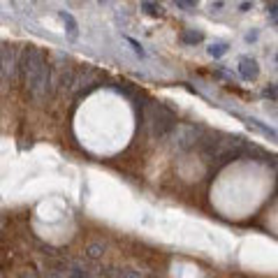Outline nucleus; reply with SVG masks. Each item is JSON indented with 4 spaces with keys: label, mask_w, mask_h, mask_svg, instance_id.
I'll return each mask as SVG.
<instances>
[{
    "label": "nucleus",
    "mask_w": 278,
    "mask_h": 278,
    "mask_svg": "<svg viewBox=\"0 0 278 278\" xmlns=\"http://www.w3.org/2000/svg\"><path fill=\"white\" fill-rule=\"evenodd\" d=\"M21 70V49L19 47H5L0 49V86L12 88Z\"/></svg>",
    "instance_id": "3"
},
{
    "label": "nucleus",
    "mask_w": 278,
    "mask_h": 278,
    "mask_svg": "<svg viewBox=\"0 0 278 278\" xmlns=\"http://www.w3.org/2000/svg\"><path fill=\"white\" fill-rule=\"evenodd\" d=\"M148 121H151V126H153V135L158 137V139L169 137V135H172V130H174V126H176L174 111L167 109V107H165V104H160V102L151 104Z\"/></svg>",
    "instance_id": "4"
},
{
    "label": "nucleus",
    "mask_w": 278,
    "mask_h": 278,
    "mask_svg": "<svg viewBox=\"0 0 278 278\" xmlns=\"http://www.w3.org/2000/svg\"><path fill=\"white\" fill-rule=\"evenodd\" d=\"M269 14H278V3H276V5L269 7Z\"/></svg>",
    "instance_id": "20"
},
{
    "label": "nucleus",
    "mask_w": 278,
    "mask_h": 278,
    "mask_svg": "<svg viewBox=\"0 0 278 278\" xmlns=\"http://www.w3.org/2000/svg\"><path fill=\"white\" fill-rule=\"evenodd\" d=\"M104 248H107L104 244H100V241H93V244H88L86 255L91 257V260H100V257L104 255Z\"/></svg>",
    "instance_id": "11"
},
{
    "label": "nucleus",
    "mask_w": 278,
    "mask_h": 278,
    "mask_svg": "<svg viewBox=\"0 0 278 278\" xmlns=\"http://www.w3.org/2000/svg\"><path fill=\"white\" fill-rule=\"evenodd\" d=\"M204 137V128L195 126V123H181V126H174L172 130V142L179 151H190V148L200 146Z\"/></svg>",
    "instance_id": "5"
},
{
    "label": "nucleus",
    "mask_w": 278,
    "mask_h": 278,
    "mask_svg": "<svg viewBox=\"0 0 278 278\" xmlns=\"http://www.w3.org/2000/svg\"><path fill=\"white\" fill-rule=\"evenodd\" d=\"M204 151V158H218L223 163L227 160H236L241 155H251L253 144H248L244 137L239 135H213V137H202L200 142Z\"/></svg>",
    "instance_id": "2"
},
{
    "label": "nucleus",
    "mask_w": 278,
    "mask_h": 278,
    "mask_svg": "<svg viewBox=\"0 0 278 278\" xmlns=\"http://www.w3.org/2000/svg\"><path fill=\"white\" fill-rule=\"evenodd\" d=\"M49 72L51 65L47 63L39 47H28L21 49V76L26 91L35 100L47 98V86H49Z\"/></svg>",
    "instance_id": "1"
},
{
    "label": "nucleus",
    "mask_w": 278,
    "mask_h": 278,
    "mask_svg": "<svg viewBox=\"0 0 278 278\" xmlns=\"http://www.w3.org/2000/svg\"><path fill=\"white\" fill-rule=\"evenodd\" d=\"M60 19H63V23H65V28H67V35L74 39L76 35H79V26H76L74 17H72L70 12H60Z\"/></svg>",
    "instance_id": "9"
},
{
    "label": "nucleus",
    "mask_w": 278,
    "mask_h": 278,
    "mask_svg": "<svg viewBox=\"0 0 278 278\" xmlns=\"http://www.w3.org/2000/svg\"><path fill=\"white\" fill-rule=\"evenodd\" d=\"M126 42L130 44V47H132V51H135L137 56H144V49H142V44L137 42V39H132V37H128V35H126Z\"/></svg>",
    "instance_id": "14"
},
{
    "label": "nucleus",
    "mask_w": 278,
    "mask_h": 278,
    "mask_svg": "<svg viewBox=\"0 0 278 278\" xmlns=\"http://www.w3.org/2000/svg\"><path fill=\"white\" fill-rule=\"evenodd\" d=\"M248 126H251V128H255V130H260L262 135L271 137V139H278V132L273 130V128H269V126H264V123H260V121H257V118H248Z\"/></svg>",
    "instance_id": "10"
},
{
    "label": "nucleus",
    "mask_w": 278,
    "mask_h": 278,
    "mask_svg": "<svg viewBox=\"0 0 278 278\" xmlns=\"http://www.w3.org/2000/svg\"><path fill=\"white\" fill-rule=\"evenodd\" d=\"M98 79H100V74H98V70H95V67L84 65L82 70L74 72L70 88H72V93H74V95H82V93L91 91V88L98 84Z\"/></svg>",
    "instance_id": "6"
},
{
    "label": "nucleus",
    "mask_w": 278,
    "mask_h": 278,
    "mask_svg": "<svg viewBox=\"0 0 278 278\" xmlns=\"http://www.w3.org/2000/svg\"><path fill=\"white\" fill-rule=\"evenodd\" d=\"M262 95H264V98H269V100H276V98H278V86L264 88V91H262Z\"/></svg>",
    "instance_id": "15"
},
{
    "label": "nucleus",
    "mask_w": 278,
    "mask_h": 278,
    "mask_svg": "<svg viewBox=\"0 0 278 278\" xmlns=\"http://www.w3.org/2000/svg\"><path fill=\"white\" fill-rule=\"evenodd\" d=\"M255 39H257V30H253V33L246 35V42H255Z\"/></svg>",
    "instance_id": "19"
},
{
    "label": "nucleus",
    "mask_w": 278,
    "mask_h": 278,
    "mask_svg": "<svg viewBox=\"0 0 278 278\" xmlns=\"http://www.w3.org/2000/svg\"><path fill=\"white\" fill-rule=\"evenodd\" d=\"M100 3H107V0H100Z\"/></svg>",
    "instance_id": "21"
},
{
    "label": "nucleus",
    "mask_w": 278,
    "mask_h": 278,
    "mask_svg": "<svg viewBox=\"0 0 278 278\" xmlns=\"http://www.w3.org/2000/svg\"><path fill=\"white\" fill-rule=\"evenodd\" d=\"M239 74L244 82H255L257 76H260V65H257V60L251 58V56H241L239 58Z\"/></svg>",
    "instance_id": "7"
},
{
    "label": "nucleus",
    "mask_w": 278,
    "mask_h": 278,
    "mask_svg": "<svg viewBox=\"0 0 278 278\" xmlns=\"http://www.w3.org/2000/svg\"><path fill=\"white\" fill-rule=\"evenodd\" d=\"M174 3H176V7H181V10H195L200 0H174Z\"/></svg>",
    "instance_id": "13"
},
{
    "label": "nucleus",
    "mask_w": 278,
    "mask_h": 278,
    "mask_svg": "<svg viewBox=\"0 0 278 278\" xmlns=\"http://www.w3.org/2000/svg\"><path fill=\"white\" fill-rule=\"evenodd\" d=\"M223 7H225V3H223V0H216V3H211V10H216V12H218V10H223Z\"/></svg>",
    "instance_id": "18"
},
{
    "label": "nucleus",
    "mask_w": 278,
    "mask_h": 278,
    "mask_svg": "<svg viewBox=\"0 0 278 278\" xmlns=\"http://www.w3.org/2000/svg\"><path fill=\"white\" fill-rule=\"evenodd\" d=\"M181 42L188 44V47H195V44L204 42V33L202 30H185V33H181Z\"/></svg>",
    "instance_id": "8"
},
{
    "label": "nucleus",
    "mask_w": 278,
    "mask_h": 278,
    "mask_svg": "<svg viewBox=\"0 0 278 278\" xmlns=\"http://www.w3.org/2000/svg\"><path fill=\"white\" fill-rule=\"evenodd\" d=\"M253 10V0H244L239 5V12H251Z\"/></svg>",
    "instance_id": "17"
},
{
    "label": "nucleus",
    "mask_w": 278,
    "mask_h": 278,
    "mask_svg": "<svg viewBox=\"0 0 278 278\" xmlns=\"http://www.w3.org/2000/svg\"><path fill=\"white\" fill-rule=\"evenodd\" d=\"M144 7H146V12H148V14H151V17H160V14H163L158 5H151V3H146V5H144Z\"/></svg>",
    "instance_id": "16"
},
{
    "label": "nucleus",
    "mask_w": 278,
    "mask_h": 278,
    "mask_svg": "<svg viewBox=\"0 0 278 278\" xmlns=\"http://www.w3.org/2000/svg\"><path fill=\"white\" fill-rule=\"evenodd\" d=\"M227 49H229V47L225 42H216V44H211L207 51H209V56H211V58H220V56L227 54Z\"/></svg>",
    "instance_id": "12"
}]
</instances>
